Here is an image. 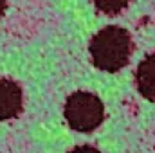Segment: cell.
<instances>
[{"instance_id": "cell-6", "label": "cell", "mask_w": 155, "mask_h": 153, "mask_svg": "<svg viewBox=\"0 0 155 153\" xmlns=\"http://www.w3.org/2000/svg\"><path fill=\"white\" fill-rule=\"evenodd\" d=\"M69 153H101L97 148H94V146H76L72 151Z\"/></svg>"}, {"instance_id": "cell-3", "label": "cell", "mask_w": 155, "mask_h": 153, "mask_svg": "<svg viewBox=\"0 0 155 153\" xmlns=\"http://www.w3.org/2000/svg\"><path fill=\"white\" fill-rule=\"evenodd\" d=\"M24 106V94L16 81L0 77V121L20 115Z\"/></svg>"}, {"instance_id": "cell-1", "label": "cell", "mask_w": 155, "mask_h": 153, "mask_svg": "<svg viewBox=\"0 0 155 153\" xmlns=\"http://www.w3.org/2000/svg\"><path fill=\"white\" fill-rule=\"evenodd\" d=\"M88 50L92 63L97 69L105 72H117L130 61L134 43L126 29L108 25L94 34V38L90 40Z\"/></svg>"}, {"instance_id": "cell-7", "label": "cell", "mask_w": 155, "mask_h": 153, "mask_svg": "<svg viewBox=\"0 0 155 153\" xmlns=\"http://www.w3.org/2000/svg\"><path fill=\"white\" fill-rule=\"evenodd\" d=\"M5 7H7V0H0V16L4 15V11H5Z\"/></svg>"}, {"instance_id": "cell-2", "label": "cell", "mask_w": 155, "mask_h": 153, "mask_svg": "<svg viewBox=\"0 0 155 153\" xmlns=\"http://www.w3.org/2000/svg\"><path fill=\"white\" fill-rule=\"evenodd\" d=\"M65 119L76 132H94L105 119L103 103L90 92H74L65 103Z\"/></svg>"}, {"instance_id": "cell-4", "label": "cell", "mask_w": 155, "mask_h": 153, "mask_svg": "<svg viewBox=\"0 0 155 153\" xmlns=\"http://www.w3.org/2000/svg\"><path fill=\"white\" fill-rule=\"evenodd\" d=\"M135 85L144 99L155 101V52L148 54L139 63L135 70Z\"/></svg>"}, {"instance_id": "cell-5", "label": "cell", "mask_w": 155, "mask_h": 153, "mask_svg": "<svg viewBox=\"0 0 155 153\" xmlns=\"http://www.w3.org/2000/svg\"><path fill=\"white\" fill-rule=\"evenodd\" d=\"M128 2L130 0H94V5L97 7L99 13L112 16V15H119L128 5Z\"/></svg>"}]
</instances>
